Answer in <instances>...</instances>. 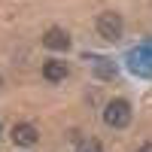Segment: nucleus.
<instances>
[{"instance_id":"f257e3e1","label":"nucleus","mask_w":152,"mask_h":152,"mask_svg":"<svg viewBox=\"0 0 152 152\" xmlns=\"http://www.w3.org/2000/svg\"><path fill=\"white\" fill-rule=\"evenodd\" d=\"M104 122L110 125V128H125V125L131 122V104H128V100H122V97L110 100L107 110H104Z\"/></svg>"},{"instance_id":"f03ea898","label":"nucleus","mask_w":152,"mask_h":152,"mask_svg":"<svg viewBox=\"0 0 152 152\" xmlns=\"http://www.w3.org/2000/svg\"><path fill=\"white\" fill-rule=\"evenodd\" d=\"M128 64H131V73H137V76H152V46L134 49L128 55Z\"/></svg>"},{"instance_id":"7ed1b4c3","label":"nucleus","mask_w":152,"mask_h":152,"mask_svg":"<svg viewBox=\"0 0 152 152\" xmlns=\"http://www.w3.org/2000/svg\"><path fill=\"white\" fill-rule=\"evenodd\" d=\"M97 34L104 37V40H119L122 37V15H116V12L97 15Z\"/></svg>"},{"instance_id":"20e7f679","label":"nucleus","mask_w":152,"mask_h":152,"mask_svg":"<svg viewBox=\"0 0 152 152\" xmlns=\"http://www.w3.org/2000/svg\"><path fill=\"white\" fill-rule=\"evenodd\" d=\"M12 143H15V146H34L37 143V128L28 125V122L15 125V128H12Z\"/></svg>"},{"instance_id":"39448f33","label":"nucleus","mask_w":152,"mask_h":152,"mask_svg":"<svg viewBox=\"0 0 152 152\" xmlns=\"http://www.w3.org/2000/svg\"><path fill=\"white\" fill-rule=\"evenodd\" d=\"M43 46H46V49H55V52H61V49H67V46H70V37L61 31V28H52V31H46Z\"/></svg>"},{"instance_id":"423d86ee","label":"nucleus","mask_w":152,"mask_h":152,"mask_svg":"<svg viewBox=\"0 0 152 152\" xmlns=\"http://www.w3.org/2000/svg\"><path fill=\"white\" fill-rule=\"evenodd\" d=\"M43 76H46L49 82H61V79L67 76V64H61V61H46Z\"/></svg>"},{"instance_id":"0eeeda50","label":"nucleus","mask_w":152,"mask_h":152,"mask_svg":"<svg viewBox=\"0 0 152 152\" xmlns=\"http://www.w3.org/2000/svg\"><path fill=\"white\" fill-rule=\"evenodd\" d=\"M91 64H94V70L104 76V79H113V76H116V64L107 61V58H91Z\"/></svg>"},{"instance_id":"6e6552de","label":"nucleus","mask_w":152,"mask_h":152,"mask_svg":"<svg viewBox=\"0 0 152 152\" xmlns=\"http://www.w3.org/2000/svg\"><path fill=\"white\" fill-rule=\"evenodd\" d=\"M79 152H104V149H100V143H97V140H85V143L79 146Z\"/></svg>"},{"instance_id":"1a4fd4ad","label":"nucleus","mask_w":152,"mask_h":152,"mask_svg":"<svg viewBox=\"0 0 152 152\" xmlns=\"http://www.w3.org/2000/svg\"><path fill=\"white\" fill-rule=\"evenodd\" d=\"M137 152H152V143H143V146L137 149Z\"/></svg>"}]
</instances>
